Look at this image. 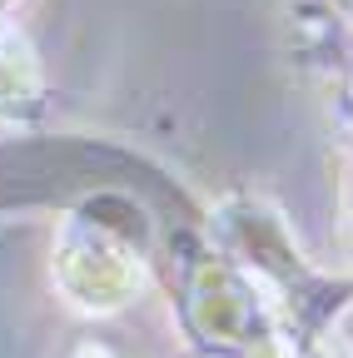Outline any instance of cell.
<instances>
[{
    "label": "cell",
    "instance_id": "obj_1",
    "mask_svg": "<svg viewBox=\"0 0 353 358\" xmlns=\"http://www.w3.org/2000/svg\"><path fill=\"white\" fill-rule=\"evenodd\" d=\"M60 279L70 294H80V303L115 308L140 284V264L100 229H70V239L60 249Z\"/></svg>",
    "mask_w": 353,
    "mask_h": 358
},
{
    "label": "cell",
    "instance_id": "obj_2",
    "mask_svg": "<svg viewBox=\"0 0 353 358\" xmlns=\"http://www.w3.org/2000/svg\"><path fill=\"white\" fill-rule=\"evenodd\" d=\"M35 100V70H30V55L6 35L0 40V115H15Z\"/></svg>",
    "mask_w": 353,
    "mask_h": 358
}]
</instances>
